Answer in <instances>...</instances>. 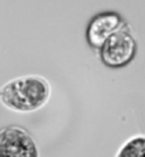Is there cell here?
I'll list each match as a JSON object with an SVG mask.
<instances>
[{
  "mask_svg": "<svg viewBox=\"0 0 145 157\" xmlns=\"http://www.w3.org/2000/svg\"><path fill=\"white\" fill-rule=\"evenodd\" d=\"M50 96V86L39 75L19 76L0 87V102L15 113H33L41 109Z\"/></svg>",
  "mask_w": 145,
  "mask_h": 157,
  "instance_id": "obj_1",
  "label": "cell"
},
{
  "mask_svg": "<svg viewBox=\"0 0 145 157\" xmlns=\"http://www.w3.org/2000/svg\"><path fill=\"white\" fill-rule=\"evenodd\" d=\"M137 53V44L126 31V24L112 34L101 47L102 62L110 68H122L131 62Z\"/></svg>",
  "mask_w": 145,
  "mask_h": 157,
  "instance_id": "obj_2",
  "label": "cell"
},
{
  "mask_svg": "<svg viewBox=\"0 0 145 157\" xmlns=\"http://www.w3.org/2000/svg\"><path fill=\"white\" fill-rule=\"evenodd\" d=\"M0 157H39V149L25 128L7 125L0 129Z\"/></svg>",
  "mask_w": 145,
  "mask_h": 157,
  "instance_id": "obj_3",
  "label": "cell"
},
{
  "mask_svg": "<svg viewBox=\"0 0 145 157\" xmlns=\"http://www.w3.org/2000/svg\"><path fill=\"white\" fill-rule=\"evenodd\" d=\"M124 25L125 22L116 12H104L99 14L95 18H92L88 26V42L92 47L101 48L112 34L119 31Z\"/></svg>",
  "mask_w": 145,
  "mask_h": 157,
  "instance_id": "obj_4",
  "label": "cell"
},
{
  "mask_svg": "<svg viewBox=\"0 0 145 157\" xmlns=\"http://www.w3.org/2000/svg\"><path fill=\"white\" fill-rule=\"evenodd\" d=\"M116 157H145V136L129 138L119 148Z\"/></svg>",
  "mask_w": 145,
  "mask_h": 157,
  "instance_id": "obj_5",
  "label": "cell"
}]
</instances>
